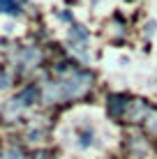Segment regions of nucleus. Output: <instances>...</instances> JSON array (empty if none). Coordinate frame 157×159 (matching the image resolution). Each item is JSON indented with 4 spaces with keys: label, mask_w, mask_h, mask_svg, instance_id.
I'll use <instances>...</instances> for the list:
<instances>
[{
    "label": "nucleus",
    "mask_w": 157,
    "mask_h": 159,
    "mask_svg": "<svg viewBox=\"0 0 157 159\" xmlns=\"http://www.w3.org/2000/svg\"><path fill=\"white\" fill-rule=\"evenodd\" d=\"M148 125H150L153 129H157V116H153V122H148Z\"/></svg>",
    "instance_id": "obj_11"
},
{
    "label": "nucleus",
    "mask_w": 157,
    "mask_h": 159,
    "mask_svg": "<svg viewBox=\"0 0 157 159\" xmlns=\"http://www.w3.org/2000/svg\"><path fill=\"white\" fill-rule=\"evenodd\" d=\"M19 99L23 102V106H30V104L37 99V90H35L32 85H30V88H25V90H23V92L19 95Z\"/></svg>",
    "instance_id": "obj_6"
},
{
    "label": "nucleus",
    "mask_w": 157,
    "mask_h": 159,
    "mask_svg": "<svg viewBox=\"0 0 157 159\" xmlns=\"http://www.w3.org/2000/svg\"><path fill=\"white\" fill-rule=\"evenodd\" d=\"M122 108H127V102H125V97H111V102H109V111L113 113V116H118V113L122 111Z\"/></svg>",
    "instance_id": "obj_5"
},
{
    "label": "nucleus",
    "mask_w": 157,
    "mask_h": 159,
    "mask_svg": "<svg viewBox=\"0 0 157 159\" xmlns=\"http://www.w3.org/2000/svg\"><path fill=\"white\" fill-rule=\"evenodd\" d=\"M69 42L72 44H88V30H85L83 25L74 23L72 28H69Z\"/></svg>",
    "instance_id": "obj_2"
},
{
    "label": "nucleus",
    "mask_w": 157,
    "mask_h": 159,
    "mask_svg": "<svg viewBox=\"0 0 157 159\" xmlns=\"http://www.w3.org/2000/svg\"><path fill=\"white\" fill-rule=\"evenodd\" d=\"M5 159H23V157H21V152H14V150H12L7 157H5Z\"/></svg>",
    "instance_id": "obj_10"
},
{
    "label": "nucleus",
    "mask_w": 157,
    "mask_h": 159,
    "mask_svg": "<svg viewBox=\"0 0 157 159\" xmlns=\"http://www.w3.org/2000/svg\"><path fill=\"white\" fill-rule=\"evenodd\" d=\"M0 14H19V5L14 0H0Z\"/></svg>",
    "instance_id": "obj_7"
},
{
    "label": "nucleus",
    "mask_w": 157,
    "mask_h": 159,
    "mask_svg": "<svg viewBox=\"0 0 157 159\" xmlns=\"http://www.w3.org/2000/svg\"><path fill=\"white\" fill-rule=\"evenodd\" d=\"M90 83H93L90 74L74 72V74H69L67 79H62V81H53V83H46L44 102L53 104V102L69 99V97H79V95H83V92L90 88Z\"/></svg>",
    "instance_id": "obj_1"
},
{
    "label": "nucleus",
    "mask_w": 157,
    "mask_h": 159,
    "mask_svg": "<svg viewBox=\"0 0 157 159\" xmlns=\"http://www.w3.org/2000/svg\"><path fill=\"white\" fill-rule=\"evenodd\" d=\"M90 2H93V5H97V2H99V0H90Z\"/></svg>",
    "instance_id": "obj_12"
},
{
    "label": "nucleus",
    "mask_w": 157,
    "mask_h": 159,
    "mask_svg": "<svg viewBox=\"0 0 157 159\" xmlns=\"http://www.w3.org/2000/svg\"><path fill=\"white\" fill-rule=\"evenodd\" d=\"M19 58H21V65H28V67H30V65H37L42 60V53L37 51V48H32V46H25Z\"/></svg>",
    "instance_id": "obj_3"
},
{
    "label": "nucleus",
    "mask_w": 157,
    "mask_h": 159,
    "mask_svg": "<svg viewBox=\"0 0 157 159\" xmlns=\"http://www.w3.org/2000/svg\"><path fill=\"white\" fill-rule=\"evenodd\" d=\"M21 108H23V102H21L19 97H14V99H9L2 106V113H5V116H14V113H19Z\"/></svg>",
    "instance_id": "obj_4"
},
{
    "label": "nucleus",
    "mask_w": 157,
    "mask_h": 159,
    "mask_svg": "<svg viewBox=\"0 0 157 159\" xmlns=\"http://www.w3.org/2000/svg\"><path fill=\"white\" fill-rule=\"evenodd\" d=\"M9 85V76L7 74H0V88H7Z\"/></svg>",
    "instance_id": "obj_9"
},
{
    "label": "nucleus",
    "mask_w": 157,
    "mask_h": 159,
    "mask_svg": "<svg viewBox=\"0 0 157 159\" xmlns=\"http://www.w3.org/2000/svg\"><path fill=\"white\" fill-rule=\"evenodd\" d=\"M72 48L79 53L81 58H88V48H85V44H72Z\"/></svg>",
    "instance_id": "obj_8"
}]
</instances>
